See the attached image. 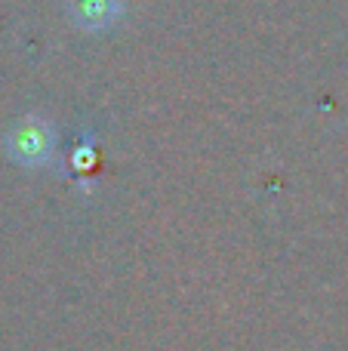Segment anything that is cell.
Wrapping results in <instances>:
<instances>
[{
	"instance_id": "obj_1",
	"label": "cell",
	"mask_w": 348,
	"mask_h": 351,
	"mask_svg": "<svg viewBox=\"0 0 348 351\" xmlns=\"http://www.w3.org/2000/svg\"><path fill=\"white\" fill-rule=\"evenodd\" d=\"M55 130L43 117L31 114L6 133V154L22 167H43L53 160Z\"/></svg>"
},
{
	"instance_id": "obj_2",
	"label": "cell",
	"mask_w": 348,
	"mask_h": 351,
	"mask_svg": "<svg viewBox=\"0 0 348 351\" xmlns=\"http://www.w3.org/2000/svg\"><path fill=\"white\" fill-rule=\"evenodd\" d=\"M123 0H74L71 3V19L86 31L108 28L121 19Z\"/></svg>"
},
{
	"instance_id": "obj_3",
	"label": "cell",
	"mask_w": 348,
	"mask_h": 351,
	"mask_svg": "<svg viewBox=\"0 0 348 351\" xmlns=\"http://www.w3.org/2000/svg\"><path fill=\"white\" fill-rule=\"evenodd\" d=\"M92 164H96V154H92L90 145H84V148L74 152V167H77V170H90Z\"/></svg>"
}]
</instances>
